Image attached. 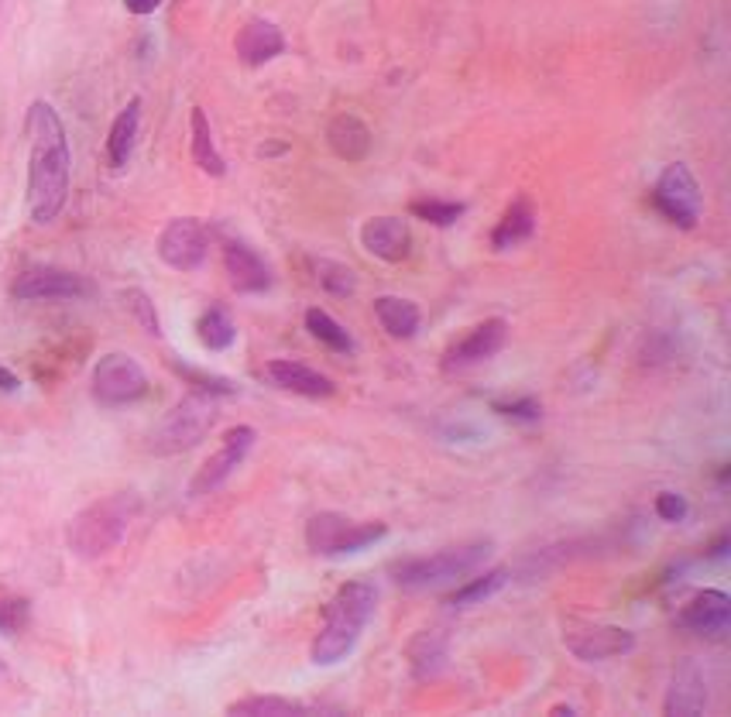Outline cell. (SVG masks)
Wrapping results in <instances>:
<instances>
[{"mask_svg": "<svg viewBox=\"0 0 731 717\" xmlns=\"http://www.w3.org/2000/svg\"><path fill=\"white\" fill-rule=\"evenodd\" d=\"M31 165H28V206L35 224H52L70 196V141L66 127L46 100H35L28 121Z\"/></svg>", "mask_w": 731, "mask_h": 717, "instance_id": "6da1fadb", "label": "cell"}, {"mask_svg": "<svg viewBox=\"0 0 731 717\" xmlns=\"http://www.w3.org/2000/svg\"><path fill=\"white\" fill-rule=\"evenodd\" d=\"M375 604H378V594L371 583H343L340 591L333 594V601L327 604V615H324V628L316 632L313 639V649L310 656L316 666H333L340 663L348 652L357 645L364 625L371 621L375 615Z\"/></svg>", "mask_w": 731, "mask_h": 717, "instance_id": "7a4b0ae2", "label": "cell"}, {"mask_svg": "<svg viewBox=\"0 0 731 717\" xmlns=\"http://www.w3.org/2000/svg\"><path fill=\"white\" fill-rule=\"evenodd\" d=\"M141 512L138 494L121 491L111 498H100V502L86 505L66 529V542L70 550L83 559H100L111 550L121 546V539L131 529L135 515Z\"/></svg>", "mask_w": 731, "mask_h": 717, "instance_id": "3957f363", "label": "cell"}, {"mask_svg": "<svg viewBox=\"0 0 731 717\" xmlns=\"http://www.w3.org/2000/svg\"><path fill=\"white\" fill-rule=\"evenodd\" d=\"M494 542L491 539H470V542H457V546H443L429 556H416V559H402L392 567V580L402 587V591H429V587L450 583L457 577L475 574L481 563L491 556Z\"/></svg>", "mask_w": 731, "mask_h": 717, "instance_id": "277c9868", "label": "cell"}, {"mask_svg": "<svg viewBox=\"0 0 731 717\" xmlns=\"http://www.w3.org/2000/svg\"><path fill=\"white\" fill-rule=\"evenodd\" d=\"M217 423V405H213V395L206 391H192L186 395L168 416L159 423V429L152 432V446L155 453H182L189 446L203 443V437Z\"/></svg>", "mask_w": 731, "mask_h": 717, "instance_id": "5b68a950", "label": "cell"}, {"mask_svg": "<svg viewBox=\"0 0 731 717\" xmlns=\"http://www.w3.org/2000/svg\"><path fill=\"white\" fill-rule=\"evenodd\" d=\"M389 526L385 521H354L340 512H316L306 521V546L316 556H348L378 542Z\"/></svg>", "mask_w": 731, "mask_h": 717, "instance_id": "8992f818", "label": "cell"}, {"mask_svg": "<svg viewBox=\"0 0 731 717\" xmlns=\"http://www.w3.org/2000/svg\"><path fill=\"white\" fill-rule=\"evenodd\" d=\"M653 203L670 224H677L683 230H694L697 216H701L704 192H701V186L694 179V172L686 168L683 162H673V165L663 168V176L656 183V192H653Z\"/></svg>", "mask_w": 731, "mask_h": 717, "instance_id": "52a82bcc", "label": "cell"}, {"mask_svg": "<svg viewBox=\"0 0 731 717\" xmlns=\"http://www.w3.org/2000/svg\"><path fill=\"white\" fill-rule=\"evenodd\" d=\"M564 645L584 663H605L615 656H629L635 649V632L618 625H594V621H570L564 628Z\"/></svg>", "mask_w": 731, "mask_h": 717, "instance_id": "ba28073f", "label": "cell"}, {"mask_svg": "<svg viewBox=\"0 0 731 717\" xmlns=\"http://www.w3.org/2000/svg\"><path fill=\"white\" fill-rule=\"evenodd\" d=\"M148 391V375L141 364L127 354H106L93 367V395L103 405H127L138 402Z\"/></svg>", "mask_w": 731, "mask_h": 717, "instance_id": "9c48e42d", "label": "cell"}, {"mask_svg": "<svg viewBox=\"0 0 731 717\" xmlns=\"http://www.w3.org/2000/svg\"><path fill=\"white\" fill-rule=\"evenodd\" d=\"M210 251V234L192 216H176L159 237V257L176 272H197Z\"/></svg>", "mask_w": 731, "mask_h": 717, "instance_id": "30bf717a", "label": "cell"}, {"mask_svg": "<svg viewBox=\"0 0 731 717\" xmlns=\"http://www.w3.org/2000/svg\"><path fill=\"white\" fill-rule=\"evenodd\" d=\"M254 440H257V432H254L251 426H234V429H227V432H224V446H220L217 453H213L210 461L197 470V477H192L189 491L200 498V494L213 491L217 485H224L227 477L244 464V456L251 453Z\"/></svg>", "mask_w": 731, "mask_h": 717, "instance_id": "8fae6325", "label": "cell"}, {"mask_svg": "<svg viewBox=\"0 0 731 717\" xmlns=\"http://www.w3.org/2000/svg\"><path fill=\"white\" fill-rule=\"evenodd\" d=\"M11 292L14 299H79V295H93V281L66 268L38 265V268L21 272L14 278Z\"/></svg>", "mask_w": 731, "mask_h": 717, "instance_id": "7c38bea8", "label": "cell"}, {"mask_svg": "<svg viewBox=\"0 0 731 717\" xmlns=\"http://www.w3.org/2000/svg\"><path fill=\"white\" fill-rule=\"evenodd\" d=\"M505 340H508V323L499 319V316L484 319L461 343L450 347L446 357H443V367H446V372H464V367H475L481 361H491L505 347Z\"/></svg>", "mask_w": 731, "mask_h": 717, "instance_id": "4fadbf2b", "label": "cell"}, {"mask_svg": "<svg viewBox=\"0 0 731 717\" xmlns=\"http://www.w3.org/2000/svg\"><path fill=\"white\" fill-rule=\"evenodd\" d=\"M361 244L368 254L381 257V261H405L408 257V244H413V234H408V224L399 221V216H371L368 224L361 227Z\"/></svg>", "mask_w": 731, "mask_h": 717, "instance_id": "5bb4252c", "label": "cell"}, {"mask_svg": "<svg viewBox=\"0 0 731 717\" xmlns=\"http://www.w3.org/2000/svg\"><path fill=\"white\" fill-rule=\"evenodd\" d=\"M224 268H227V278L230 286L238 292H265L272 289V268L262 261L254 248L241 244V241H230L224 248Z\"/></svg>", "mask_w": 731, "mask_h": 717, "instance_id": "9a60e30c", "label": "cell"}, {"mask_svg": "<svg viewBox=\"0 0 731 717\" xmlns=\"http://www.w3.org/2000/svg\"><path fill=\"white\" fill-rule=\"evenodd\" d=\"M680 621L701 636H724L731 625V601L724 591H697L680 612Z\"/></svg>", "mask_w": 731, "mask_h": 717, "instance_id": "2e32d148", "label": "cell"}, {"mask_svg": "<svg viewBox=\"0 0 731 717\" xmlns=\"http://www.w3.org/2000/svg\"><path fill=\"white\" fill-rule=\"evenodd\" d=\"M234 49H238L241 62H248V65H265L275 55L286 52V35L278 32V25H272V21L254 17V21H248V25L238 32V38H234Z\"/></svg>", "mask_w": 731, "mask_h": 717, "instance_id": "e0dca14e", "label": "cell"}, {"mask_svg": "<svg viewBox=\"0 0 731 717\" xmlns=\"http://www.w3.org/2000/svg\"><path fill=\"white\" fill-rule=\"evenodd\" d=\"M265 375L272 378V385L292 391V395H306V399H330L337 391V385L327 375H319L299 361H272L265 367Z\"/></svg>", "mask_w": 731, "mask_h": 717, "instance_id": "ac0fdd59", "label": "cell"}, {"mask_svg": "<svg viewBox=\"0 0 731 717\" xmlns=\"http://www.w3.org/2000/svg\"><path fill=\"white\" fill-rule=\"evenodd\" d=\"M707 680L704 672L697 669V663H683L677 672H673V683H670V693H666V704L663 710L666 714H701L707 707Z\"/></svg>", "mask_w": 731, "mask_h": 717, "instance_id": "d6986e66", "label": "cell"}, {"mask_svg": "<svg viewBox=\"0 0 731 717\" xmlns=\"http://www.w3.org/2000/svg\"><path fill=\"white\" fill-rule=\"evenodd\" d=\"M327 141L333 148V155L343 162H364L371 151V130L361 117L354 114H337L327 127Z\"/></svg>", "mask_w": 731, "mask_h": 717, "instance_id": "ffe728a7", "label": "cell"}, {"mask_svg": "<svg viewBox=\"0 0 731 717\" xmlns=\"http://www.w3.org/2000/svg\"><path fill=\"white\" fill-rule=\"evenodd\" d=\"M446 645H450V639H446L443 628H426V632H419L413 642H408V663H413V672L419 680L443 672Z\"/></svg>", "mask_w": 731, "mask_h": 717, "instance_id": "44dd1931", "label": "cell"}, {"mask_svg": "<svg viewBox=\"0 0 731 717\" xmlns=\"http://www.w3.org/2000/svg\"><path fill=\"white\" fill-rule=\"evenodd\" d=\"M375 316L381 323V330L395 340H408L419 330V306L413 299L381 295V299H375Z\"/></svg>", "mask_w": 731, "mask_h": 717, "instance_id": "7402d4cb", "label": "cell"}, {"mask_svg": "<svg viewBox=\"0 0 731 717\" xmlns=\"http://www.w3.org/2000/svg\"><path fill=\"white\" fill-rule=\"evenodd\" d=\"M532 230H535V213H532V206H529L526 196H519V200H515V203L505 210V216L499 221V227H494L491 244H494V251H508V248H515V244L529 241Z\"/></svg>", "mask_w": 731, "mask_h": 717, "instance_id": "603a6c76", "label": "cell"}, {"mask_svg": "<svg viewBox=\"0 0 731 717\" xmlns=\"http://www.w3.org/2000/svg\"><path fill=\"white\" fill-rule=\"evenodd\" d=\"M138 124H141V100L135 97L117 114V121L111 127V138H106V159H111L114 168H124L127 159H131L135 141H138Z\"/></svg>", "mask_w": 731, "mask_h": 717, "instance_id": "cb8c5ba5", "label": "cell"}, {"mask_svg": "<svg viewBox=\"0 0 731 717\" xmlns=\"http://www.w3.org/2000/svg\"><path fill=\"white\" fill-rule=\"evenodd\" d=\"M192 162H197L213 179H220L227 172L224 155L217 151V144H213V130H210L203 106H192Z\"/></svg>", "mask_w": 731, "mask_h": 717, "instance_id": "d4e9b609", "label": "cell"}, {"mask_svg": "<svg viewBox=\"0 0 731 717\" xmlns=\"http://www.w3.org/2000/svg\"><path fill=\"white\" fill-rule=\"evenodd\" d=\"M306 330L319 340V343H327L330 351H337V354H351L354 351V337L343 330V326L327 313V310H306Z\"/></svg>", "mask_w": 731, "mask_h": 717, "instance_id": "484cf974", "label": "cell"}, {"mask_svg": "<svg viewBox=\"0 0 731 717\" xmlns=\"http://www.w3.org/2000/svg\"><path fill=\"white\" fill-rule=\"evenodd\" d=\"M505 583H508V570H505V567H494V570H488L484 577H475L470 583L457 587V591L450 594V604H454V607L481 604V601H488L491 594H499Z\"/></svg>", "mask_w": 731, "mask_h": 717, "instance_id": "4316f807", "label": "cell"}, {"mask_svg": "<svg viewBox=\"0 0 731 717\" xmlns=\"http://www.w3.org/2000/svg\"><path fill=\"white\" fill-rule=\"evenodd\" d=\"M197 334H200V343L206 347V351H227V347L234 343V337H238L234 319L224 310H206L197 323Z\"/></svg>", "mask_w": 731, "mask_h": 717, "instance_id": "83f0119b", "label": "cell"}, {"mask_svg": "<svg viewBox=\"0 0 731 717\" xmlns=\"http://www.w3.org/2000/svg\"><path fill=\"white\" fill-rule=\"evenodd\" d=\"M313 272H316L319 286H324L327 292H333V295H354L357 292V275L348 265H340V261L316 257L313 261Z\"/></svg>", "mask_w": 731, "mask_h": 717, "instance_id": "f1b7e54d", "label": "cell"}, {"mask_svg": "<svg viewBox=\"0 0 731 717\" xmlns=\"http://www.w3.org/2000/svg\"><path fill=\"white\" fill-rule=\"evenodd\" d=\"M227 714H248V717H286V714H306V704L289 697H244L230 704Z\"/></svg>", "mask_w": 731, "mask_h": 717, "instance_id": "f546056e", "label": "cell"}, {"mask_svg": "<svg viewBox=\"0 0 731 717\" xmlns=\"http://www.w3.org/2000/svg\"><path fill=\"white\" fill-rule=\"evenodd\" d=\"M464 203H443V200H413L408 203V213L419 216V221L433 224V227H450L457 224V216H464Z\"/></svg>", "mask_w": 731, "mask_h": 717, "instance_id": "4dcf8cb0", "label": "cell"}, {"mask_svg": "<svg viewBox=\"0 0 731 717\" xmlns=\"http://www.w3.org/2000/svg\"><path fill=\"white\" fill-rule=\"evenodd\" d=\"M31 607L25 598H17L11 591H0V632L4 636H21L28 628Z\"/></svg>", "mask_w": 731, "mask_h": 717, "instance_id": "1f68e13d", "label": "cell"}, {"mask_svg": "<svg viewBox=\"0 0 731 717\" xmlns=\"http://www.w3.org/2000/svg\"><path fill=\"white\" fill-rule=\"evenodd\" d=\"M124 302H127V310H131V316L141 323V330L148 334V337H162V323H159V313H155V302L148 299L141 289H131L124 295Z\"/></svg>", "mask_w": 731, "mask_h": 717, "instance_id": "d6a6232c", "label": "cell"}, {"mask_svg": "<svg viewBox=\"0 0 731 717\" xmlns=\"http://www.w3.org/2000/svg\"><path fill=\"white\" fill-rule=\"evenodd\" d=\"M176 372H179L186 381L197 385V391H206V395H213V399H217V395H234V391H238V388H234L227 378L203 375V372H197V367H182V364H176Z\"/></svg>", "mask_w": 731, "mask_h": 717, "instance_id": "836d02e7", "label": "cell"}, {"mask_svg": "<svg viewBox=\"0 0 731 717\" xmlns=\"http://www.w3.org/2000/svg\"><path fill=\"white\" fill-rule=\"evenodd\" d=\"M494 412H499V416H508V419H526V423H535V419L543 416V405H540V399L494 402Z\"/></svg>", "mask_w": 731, "mask_h": 717, "instance_id": "e575fe53", "label": "cell"}, {"mask_svg": "<svg viewBox=\"0 0 731 717\" xmlns=\"http://www.w3.org/2000/svg\"><path fill=\"white\" fill-rule=\"evenodd\" d=\"M656 515L663 521H683L686 518V498L677 491H659L656 494Z\"/></svg>", "mask_w": 731, "mask_h": 717, "instance_id": "d590c367", "label": "cell"}, {"mask_svg": "<svg viewBox=\"0 0 731 717\" xmlns=\"http://www.w3.org/2000/svg\"><path fill=\"white\" fill-rule=\"evenodd\" d=\"M124 8L131 14H152L162 8V0H124Z\"/></svg>", "mask_w": 731, "mask_h": 717, "instance_id": "8d00e7d4", "label": "cell"}, {"mask_svg": "<svg viewBox=\"0 0 731 717\" xmlns=\"http://www.w3.org/2000/svg\"><path fill=\"white\" fill-rule=\"evenodd\" d=\"M17 375L14 372H8V367H0V391H17Z\"/></svg>", "mask_w": 731, "mask_h": 717, "instance_id": "74e56055", "label": "cell"}]
</instances>
